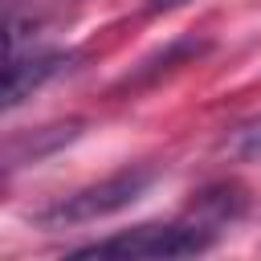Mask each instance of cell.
<instances>
[{
    "label": "cell",
    "instance_id": "1",
    "mask_svg": "<svg viewBox=\"0 0 261 261\" xmlns=\"http://www.w3.org/2000/svg\"><path fill=\"white\" fill-rule=\"evenodd\" d=\"M220 220H167V224H139L90 245L69 249V257H122V261H143V257H196L216 245Z\"/></svg>",
    "mask_w": 261,
    "mask_h": 261
},
{
    "label": "cell",
    "instance_id": "2",
    "mask_svg": "<svg viewBox=\"0 0 261 261\" xmlns=\"http://www.w3.org/2000/svg\"><path fill=\"white\" fill-rule=\"evenodd\" d=\"M155 184V167H130L118 171L102 184H86L69 196H57L53 204H45L33 220L41 228H73V224H94L102 216H114L122 208H130L135 200L147 196V188Z\"/></svg>",
    "mask_w": 261,
    "mask_h": 261
},
{
    "label": "cell",
    "instance_id": "3",
    "mask_svg": "<svg viewBox=\"0 0 261 261\" xmlns=\"http://www.w3.org/2000/svg\"><path fill=\"white\" fill-rule=\"evenodd\" d=\"M77 53L69 49H16L8 53V73H4V110H16L24 98H33L45 82L69 73Z\"/></svg>",
    "mask_w": 261,
    "mask_h": 261
},
{
    "label": "cell",
    "instance_id": "4",
    "mask_svg": "<svg viewBox=\"0 0 261 261\" xmlns=\"http://www.w3.org/2000/svg\"><path fill=\"white\" fill-rule=\"evenodd\" d=\"M220 151L232 155V159H257V155H261V114L249 118V122H241V126H232V130L224 135Z\"/></svg>",
    "mask_w": 261,
    "mask_h": 261
},
{
    "label": "cell",
    "instance_id": "5",
    "mask_svg": "<svg viewBox=\"0 0 261 261\" xmlns=\"http://www.w3.org/2000/svg\"><path fill=\"white\" fill-rule=\"evenodd\" d=\"M188 0H143L147 12H171V8H184Z\"/></svg>",
    "mask_w": 261,
    "mask_h": 261
}]
</instances>
